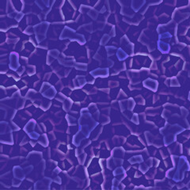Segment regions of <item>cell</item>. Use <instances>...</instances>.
Returning <instances> with one entry per match:
<instances>
[{
    "mask_svg": "<svg viewBox=\"0 0 190 190\" xmlns=\"http://www.w3.org/2000/svg\"><path fill=\"white\" fill-rule=\"evenodd\" d=\"M86 110L83 109L82 110L81 117H80L79 120V131H81L83 135H85L86 138L89 137L90 133L94 128L98 124V122H96L94 119L92 118L91 113H89L88 110L87 109V113H85Z\"/></svg>",
    "mask_w": 190,
    "mask_h": 190,
    "instance_id": "obj_1",
    "label": "cell"
},
{
    "mask_svg": "<svg viewBox=\"0 0 190 190\" xmlns=\"http://www.w3.org/2000/svg\"><path fill=\"white\" fill-rule=\"evenodd\" d=\"M189 170L190 166L186 158L184 157V156L180 157L177 170H176L175 174H174V177H173L174 181H177H177H182L183 178H184V176H185V173L188 171Z\"/></svg>",
    "mask_w": 190,
    "mask_h": 190,
    "instance_id": "obj_2",
    "label": "cell"
},
{
    "mask_svg": "<svg viewBox=\"0 0 190 190\" xmlns=\"http://www.w3.org/2000/svg\"><path fill=\"white\" fill-rule=\"evenodd\" d=\"M60 39L61 40H63V39H71V41H77L78 42H79L82 44L86 43L84 36L79 34L75 30H71V29L67 27V26L64 28V30L61 33Z\"/></svg>",
    "mask_w": 190,
    "mask_h": 190,
    "instance_id": "obj_3",
    "label": "cell"
},
{
    "mask_svg": "<svg viewBox=\"0 0 190 190\" xmlns=\"http://www.w3.org/2000/svg\"><path fill=\"white\" fill-rule=\"evenodd\" d=\"M48 26H49L48 22H44L33 27V30H34V32L36 33V38H37V41L38 43L41 42L46 38V33Z\"/></svg>",
    "mask_w": 190,
    "mask_h": 190,
    "instance_id": "obj_4",
    "label": "cell"
},
{
    "mask_svg": "<svg viewBox=\"0 0 190 190\" xmlns=\"http://www.w3.org/2000/svg\"><path fill=\"white\" fill-rule=\"evenodd\" d=\"M181 127L180 126L177 125H172L169 127L167 130V132L166 133V135L164 136V144L165 145L168 146L170 144L174 143L176 139V135L177 134H179L178 132H180V131H178V129H181Z\"/></svg>",
    "mask_w": 190,
    "mask_h": 190,
    "instance_id": "obj_5",
    "label": "cell"
},
{
    "mask_svg": "<svg viewBox=\"0 0 190 190\" xmlns=\"http://www.w3.org/2000/svg\"><path fill=\"white\" fill-rule=\"evenodd\" d=\"M41 93L45 98H48V99H52L56 94V91L52 86L50 85L49 83H43L42 87H41Z\"/></svg>",
    "mask_w": 190,
    "mask_h": 190,
    "instance_id": "obj_6",
    "label": "cell"
},
{
    "mask_svg": "<svg viewBox=\"0 0 190 190\" xmlns=\"http://www.w3.org/2000/svg\"><path fill=\"white\" fill-rule=\"evenodd\" d=\"M18 54L16 52H11L10 55V68L14 71L18 70L20 64H19Z\"/></svg>",
    "mask_w": 190,
    "mask_h": 190,
    "instance_id": "obj_7",
    "label": "cell"
},
{
    "mask_svg": "<svg viewBox=\"0 0 190 190\" xmlns=\"http://www.w3.org/2000/svg\"><path fill=\"white\" fill-rule=\"evenodd\" d=\"M91 75L94 77H107L109 76V69L108 68H98L91 72Z\"/></svg>",
    "mask_w": 190,
    "mask_h": 190,
    "instance_id": "obj_8",
    "label": "cell"
},
{
    "mask_svg": "<svg viewBox=\"0 0 190 190\" xmlns=\"http://www.w3.org/2000/svg\"><path fill=\"white\" fill-rule=\"evenodd\" d=\"M144 86L149 90H152L153 91H157L158 86H159V83L155 80L152 79H148L144 82Z\"/></svg>",
    "mask_w": 190,
    "mask_h": 190,
    "instance_id": "obj_9",
    "label": "cell"
},
{
    "mask_svg": "<svg viewBox=\"0 0 190 190\" xmlns=\"http://www.w3.org/2000/svg\"><path fill=\"white\" fill-rule=\"evenodd\" d=\"M158 48H159V49L160 50V52L162 53H168L170 49V44L163 42L161 40L158 41Z\"/></svg>",
    "mask_w": 190,
    "mask_h": 190,
    "instance_id": "obj_10",
    "label": "cell"
},
{
    "mask_svg": "<svg viewBox=\"0 0 190 190\" xmlns=\"http://www.w3.org/2000/svg\"><path fill=\"white\" fill-rule=\"evenodd\" d=\"M14 177L16 179L21 180V181L24 179L25 176H26L22 169L19 167V166H15L14 168Z\"/></svg>",
    "mask_w": 190,
    "mask_h": 190,
    "instance_id": "obj_11",
    "label": "cell"
},
{
    "mask_svg": "<svg viewBox=\"0 0 190 190\" xmlns=\"http://www.w3.org/2000/svg\"><path fill=\"white\" fill-rule=\"evenodd\" d=\"M85 138H86L85 135H83L81 131H79V132H78L77 134L75 135L74 138H73V144H74L75 146H79L81 141L83 140V139H85Z\"/></svg>",
    "mask_w": 190,
    "mask_h": 190,
    "instance_id": "obj_12",
    "label": "cell"
},
{
    "mask_svg": "<svg viewBox=\"0 0 190 190\" xmlns=\"http://www.w3.org/2000/svg\"><path fill=\"white\" fill-rule=\"evenodd\" d=\"M116 55H117V57H118L119 60H120V61L124 60L126 58L128 57V55H127V54L125 52H124V50L122 49V48H120L117 49V52H116Z\"/></svg>",
    "mask_w": 190,
    "mask_h": 190,
    "instance_id": "obj_13",
    "label": "cell"
},
{
    "mask_svg": "<svg viewBox=\"0 0 190 190\" xmlns=\"http://www.w3.org/2000/svg\"><path fill=\"white\" fill-rule=\"evenodd\" d=\"M35 124H36V122L34 121V120H30V121L29 122V123H28V124L26 125L24 130L26 131V132L28 133V134H29V133L33 131L34 127H35Z\"/></svg>",
    "mask_w": 190,
    "mask_h": 190,
    "instance_id": "obj_14",
    "label": "cell"
},
{
    "mask_svg": "<svg viewBox=\"0 0 190 190\" xmlns=\"http://www.w3.org/2000/svg\"><path fill=\"white\" fill-rule=\"evenodd\" d=\"M145 3V2H140V1H133L131 2V7L135 11H138L139 8H141V6H143V4Z\"/></svg>",
    "mask_w": 190,
    "mask_h": 190,
    "instance_id": "obj_15",
    "label": "cell"
},
{
    "mask_svg": "<svg viewBox=\"0 0 190 190\" xmlns=\"http://www.w3.org/2000/svg\"><path fill=\"white\" fill-rule=\"evenodd\" d=\"M129 163H131V164H135V163H142L143 161H144V159H143L142 156L141 155H137V156H135V157H132L131 159H130L129 160Z\"/></svg>",
    "mask_w": 190,
    "mask_h": 190,
    "instance_id": "obj_16",
    "label": "cell"
},
{
    "mask_svg": "<svg viewBox=\"0 0 190 190\" xmlns=\"http://www.w3.org/2000/svg\"><path fill=\"white\" fill-rule=\"evenodd\" d=\"M71 105H72L71 100L69 99V98H66V101L63 102V109H64V110L68 111L69 109H71Z\"/></svg>",
    "mask_w": 190,
    "mask_h": 190,
    "instance_id": "obj_17",
    "label": "cell"
},
{
    "mask_svg": "<svg viewBox=\"0 0 190 190\" xmlns=\"http://www.w3.org/2000/svg\"><path fill=\"white\" fill-rule=\"evenodd\" d=\"M76 82L79 84L78 87H82L86 84V79L85 78L83 77V76H79V77L76 78Z\"/></svg>",
    "mask_w": 190,
    "mask_h": 190,
    "instance_id": "obj_18",
    "label": "cell"
},
{
    "mask_svg": "<svg viewBox=\"0 0 190 190\" xmlns=\"http://www.w3.org/2000/svg\"><path fill=\"white\" fill-rule=\"evenodd\" d=\"M59 51H57V50H52L51 52H48V56H51L52 57V61L53 60V59H56V58H58V55H59Z\"/></svg>",
    "mask_w": 190,
    "mask_h": 190,
    "instance_id": "obj_19",
    "label": "cell"
},
{
    "mask_svg": "<svg viewBox=\"0 0 190 190\" xmlns=\"http://www.w3.org/2000/svg\"><path fill=\"white\" fill-rule=\"evenodd\" d=\"M120 174H125V170H124V169L123 168V167H118V168H116V170L113 171V175L115 176H117V175H120Z\"/></svg>",
    "mask_w": 190,
    "mask_h": 190,
    "instance_id": "obj_20",
    "label": "cell"
},
{
    "mask_svg": "<svg viewBox=\"0 0 190 190\" xmlns=\"http://www.w3.org/2000/svg\"><path fill=\"white\" fill-rule=\"evenodd\" d=\"M171 37V33H170L169 32H165V33L159 34V40L163 38H170Z\"/></svg>",
    "mask_w": 190,
    "mask_h": 190,
    "instance_id": "obj_21",
    "label": "cell"
},
{
    "mask_svg": "<svg viewBox=\"0 0 190 190\" xmlns=\"http://www.w3.org/2000/svg\"><path fill=\"white\" fill-rule=\"evenodd\" d=\"M67 119L68 120V123H69V124H70V125H75V124H76L75 118L72 117L71 116H69V115H67Z\"/></svg>",
    "mask_w": 190,
    "mask_h": 190,
    "instance_id": "obj_22",
    "label": "cell"
},
{
    "mask_svg": "<svg viewBox=\"0 0 190 190\" xmlns=\"http://www.w3.org/2000/svg\"><path fill=\"white\" fill-rule=\"evenodd\" d=\"M134 106H135V102H134V100L130 98V99L128 100V104H127V107L128 108H127V109H129V110H132Z\"/></svg>",
    "mask_w": 190,
    "mask_h": 190,
    "instance_id": "obj_23",
    "label": "cell"
},
{
    "mask_svg": "<svg viewBox=\"0 0 190 190\" xmlns=\"http://www.w3.org/2000/svg\"><path fill=\"white\" fill-rule=\"evenodd\" d=\"M29 135H30V138L33 139H37L39 138V136H40V135H39L37 132H36V131H31V132L29 133Z\"/></svg>",
    "mask_w": 190,
    "mask_h": 190,
    "instance_id": "obj_24",
    "label": "cell"
},
{
    "mask_svg": "<svg viewBox=\"0 0 190 190\" xmlns=\"http://www.w3.org/2000/svg\"><path fill=\"white\" fill-rule=\"evenodd\" d=\"M75 67L77 69H79V70L86 71V70H87V64H82V63H79L75 65Z\"/></svg>",
    "mask_w": 190,
    "mask_h": 190,
    "instance_id": "obj_25",
    "label": "cell"
},
{
    "mask_svg": "<svg viewBox=\"0 0 190 190\" xmlns=\"http://www.w3.org/2000/svg\"><path fill=\"white\" fill-rule=\"evenodd\" d=\"M44 140H48V139H47L46 135H44H44H41V139H40V140H39V144H42L43 146L46 147L47 145H46V144H44Z\"/></svg>",
    "mask_w": 190,
    "mask_h": 190,
    "instance_id": "obj_26",
    "label": "cell"
},
{
    "mask_svg": "<svg viewBox=\"0 0 190 190\" xmlns=\"http://www.w3.org/2000/svg\"><path fill=\"white\" fill-rule=\"evenodd\" d=\"M109 41V36L108 35H104L103 38L102 39V41H101V44H105L106 43H107V41Z\"/></svg>",
    "mask_w": 190,
    "mask_h": 190,
    "instance_id": "obj_27",
    "label": "cell"
},
{
    "mask_svg": "<svg viewBox=\"0 0 190 190\" xmlns=\"http://www.w3.org/2000/svg\"><path fill=\"white\" fill-rule=\"evenodd\" d=\"M188 98H189V100H190V93H189V96H188Z\"/></svg>",
    "mask_w": 190,
    "mask_h": 190,
    "instance_id": "obj_28",
    "label": "cell"
}]
</instances>
